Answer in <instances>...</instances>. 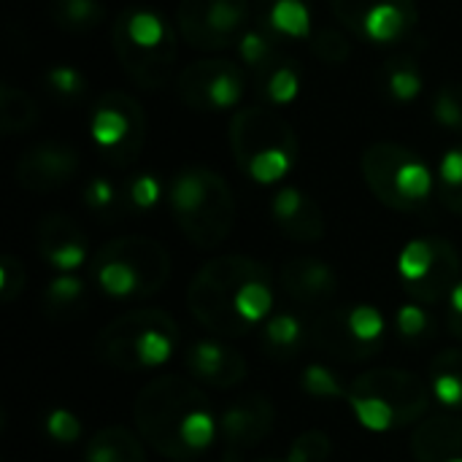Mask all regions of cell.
Masks as SVG:
<instances>
[{
  "label": "cell",
  "mask_w": 462,
  "mask_h": 462,
  "mask_svg": "<svg viewBox=\"0 0 462 462\" xmlns=\"http://www.w3.org/2000/svg\"><path fill=\"white\" fill-rule=\"evenodd\" d=\"M271 217L276 227L300 244H317L325 238V214L319 203L298 187H282L271 200Z\"/></svg>",
  "instance_id": "18"
},
{
  "label": "cell",
  "mask_w": 462,
  "mask_h": 462,
  "mask_svg": "<svg viewBox=\"0 0 462 462\" xmlns=\"http://www.w3.org/2000/svg\"><path fill=\"white\" fill-rule=\"evenodd\" d=\"M433 119L452 133H462V81H447L433 95Z\"/></svg>",
  "instance_id": "36"
},
{
  "label": "cell",
  "mask_w": 462,
  "mask_h": 462,
  "mask_svg": "<svg viewBox=\"0 0 462 462\" xmlns=\"http://www.w3.org/2000/svg\"><path fill=\"white\" fill-rule=\"evenodd\" d=\"M38 122V106L35 100L14 87V84H3L0 87V130L3 135H22L27 130H32V125Z\"/></svg>",
  "instance_id": "28"
},
{
  "label": "cell",
  "mask_w": 462,
  "mask_h": 462,
  "mask_svg": "<svg viewBox=\"0 0 462 462\" xmlns=\"http://www.w3.org/2000/svg\"><path fill=\"white\" fill-rule=\"evenodd\" d=\"M395 328L401 333V338L406 341H420L430 333L433 328V319L428 314V306H420V303H403L395 314Z\"/></svg>",
  "instance_id": "42"
},
{
  "label": "cell",
  "mask_w": 462,
  "mask_h": 462,
  "mask_svg": "<svg viewBox=\"0 0 462 462\" xmlns=\"http://www.w3.org/2000/svg\"><path fill=\"white\" fill-rule=\"evenodd\" d=\"M252 79L257 84V95H260L263 106H268V108L295 103L303 89V70L295 65V60H290L284 54L265 70L254 73Z\"/></svg>",
  "instance_id": "23"
},
{
  "label": "cell",
  "mask_w": 462,
  "mask_h": 462,
  "mask_svg": "<svg viewBox=\"0 0 462 462\" xmlns=\"http://www.w3.org/2000/svg\"><path fill=\"white\" fill-rule=\"evenodd\" d=\"M252 462H254V460H252Z\"/></svg>",
  "instance_id": "47"
},
{
  "label": "cell",
  "mask_w": 462,
  "mask_h": 462,
  "mask_svg": "<svg viewBox=\"0 0 462 462\" xmlns=\"http://www.w3.org/2000/svg\"><path fill=\"white\" fill-rule=\"evenodd\" d=\"M333 455V441L322 430L300 433L287 452V462H328Z\"/></svg>",
  "instance_id": "39"
},
{
  "label": "cell",
  "mask_w": 462,
  "mask_h": 462,
  "mask_svg": "<svg viewBox=\"0 0 462 462\" xmlns=\"http://www.w3.org/2000/svg\"><path fill=\"white\" fill-rule=\"evenodd\" d=\"M306 341V330H303V322L295 317V314H273L265 319V328H263V344H265V352L273 355V357H295L300 352Z\"/></svg>",
  "instance_id": "29"
},
{
  "label": "cell",
  "mask_w": 462,
  "mask_h": 462,
  "mask_svg": "<svg viewBox=\"0 0 462 462\" xmlns=\"http://www.w3.org/2000/svg\"><path fill=\"white\" fill-rule=\"evenodd\" d=\"M49 95L60 103H79L87 95V76L73 65H54L43 73Z\"/></svg>",
  "instance_id": "35"
},
{
  "label": "cell",
  "mask_w": 462,
  "mask_h": 462,
  "mask_svg": "<svg viewBox=\"0 0 462 462\" xmlns=\"http://www.w3.org/2000/svg\"><path fill=\"white\" fill-rule=\"evenodd\" d=\"M271 276V268L246 254H222L208 260L187 290L189 314L217 338H241L252 328L238 314V298L254 279Z\"/></svg>",
  "instance_id": "4"
},
{
  "label": "cell",
  "mask_w": 462,
  "mask_h": 462,
  "mask_svg": "<svg viewBox=\"0 0 462 462\" xmlns=\"http://www.w3.org/2000/svg\"><path fill=\"white\" fill-rule=\"evenodd\" d=\"M165 195L162 184L157 176L152 173H138L127 181L125 187V206L135 208V211H149L160 203V198Z\"/></svg>",
  "instance_id": "40"
},
{
  "label": "cell",
  "mask_w": 462,
  "mask_h": 462,
  "mask_svg": "<svg viewBox=\"0 0 462 462\" xmlns=\"http://www.w3.org/2000/svg\"><path fill=\"white\" fill-rule=\"evenodd\" d=\"M439 254V236H428V238H414L403 246L401 257H398V273L406 284V290L422 284L436 263Z\"/></svg>",
  "instance_id": "30"
},
{
  "label": "cell",
  "mask_w": 462,
  "mask_h": 462,
  "mask_svg": "<svg viewBox=\"0 0 462 462\" xmlns=\"http://www.w3.org/2000/svg\"><path fill=\"white\" fill-rule=\"evenodd\" d=\"M430 384L414 371L371 368L349 382L346 406L355 420L371 433L420 425L430 409Z\"/></svg>",
  "instance_id": "3"
},
{
  "label": "cell",
  "mask_w": 462,
  "mask_h": 462,
  "mask_svg": "<svg viewBox=\"0 0 462 462\" xmlns=\"http://www.w3.org/2000/svg\"><path fill=\"white\" fill-rule=\"evenodd\" d=\"M436 195L449 211L462 217V143L441 157L436 171Z\"/></svg>",
  "instance_id": "32"
},
{
  "label": "cell",
  "mask_w": 462,
  "mask_h": 462,
  "mask_svg": "<svg viewBox=\"0 0 462 462\" xmlns=\"http://www.w3.org/2000/svg\"><path fill=\"white\" fill-rule=\"evenodd\" d=\"M89 138L108 165H135L146 143V114L141 103L122 89L103 92L89 111Z\"/></svg>",
  "instance_id": "9"
},
{
  "label": "cell",
  "mask_w": 462,
  "mask_h": 462,
  "mask_svg": "<svg viewBox=\"0 0 462 462\" xmlns=\"http://www.w3.org/2000/svg\"><path fill=\"white\" fill-rule=\"evenodd\" d=\"M179 325L162 309L125 311L111 319L95 341L103 363L119 371H146L171 360L176 349Z\"/></svg>",
  "instance_id": "7"
},
{
  "label": "cell",
  "mask_w": 462,
  "mask_h": 462,
  "mask_svg": "<svg viewBox=\"0 0 462 462\" xmlns=\"http://www.w3.org/2000/svg\"><path fill=\"white\" fill-rule=\"evenodd\" d=\"M282 292L303 306H325L338 292L336 271L317 257H292L282 265L279 273Z\"/></svg>",
  "instance_id": "19"
},
{
  "label": "cell",
  "mask_w": 462,
  "mask_h": 462,
  "mask_svg": "<svg viewBox=\"0 0 462 462\" xmlns=\"http://www.w3.org/2000/svg\"><path fill=\"white\" fill-rule=\"evenodd\" d=\"M97 252L125 263L141 282V290H143V298L160 292L171 276V254L168 249L154 241V238H146V236H122V238H114L108 244H103Z\"/></svg>",
  "instance_id": "17"
},
{
  "label": "cell",
  "mask_w": 462,
  "mask_h": 462,
  "mask_svg": "<svg viewBox=\"0 0 462 462\" xmlns=\"http://www.w3.org/2000/svg\"><path fill=\"white\" fill-rule=\"evenodd\" d=\"M417 462H462V420L452 414L425 417L411 436Z\"/></svg>",
  "instance_id": "21"
},
{
  "label": "cell",
  "mask_w": 462,
  "mask_h": 462,
  "mask_svg": "<svg viewBox=\"0 0 462 462\" xmlns=\"http://www.w3.org/2000/svg\"><path fill=\"white\" fill-rule=\"evenodd\" d=\"M84 462H146V452L130 428L108 425L87 441Z\"/></svg>",
  "instance_id": "25"
},
{
  "label": "cell",
  "mask_w": 462,
  "mask_h": 462,
  "mask_svg": "<svg viewBox=\"0 0 462 462\" xmlns=\"http://www.w3.org/2000/svg\"><path fill=\"white\" fill-rule=\"evenodd\" d=\"M24 290V265L14 257L5 254L0 260V300L3 303H14Z\"/></svg>",
  "instance_id": "44"
},
{
  "label": "cell",
  "mask_w": 462,
  "mask_h": 462,
  "mask_svg": "<svg viewBox=\"0 0 462 462\" xmlns=\"http://www.w3.org/2000/svg\"><path fill=\"white\" fill-rule=\"evenodd\" d=\"M349 325L355 330L357 338H363L365 344H382L387 319L376 306H352L349 309Z\"/></svg>",
  "instance_id": "41"
},
{
  "label": "cell",
  "mask_w": 462,
  "mask_h": 462,
  "mask_svg": "<svg viewBox=\"0 0 462 462\" xmlns=\"http://www.w3.org/2000/svg\"><path fill=\"white\" fill-rule=\"evenodd\" d=\"M449 330H452L457 338H462V317H452V314H449Z\"/></svg>",
  "instance_id": "45"
},
{
  "label": "cell",
  "mask_w": 462,
  "mask_h": 462,
  "mask_svg": "<svg viewBox=\"0 0 462 462\" xmlns=\"http://www.w3.org/2000/svg\"><path fill=\"white\" fill-rule=\"evenodd\" d=\"M79 165H81V157L70 143L41 141V143L27 146L19 154L14 165V179L27 192L49 195L65 187L79 173Z\"/></svg>",
  "instance_id": "14"
},
{
  "label": "cell",
  "mask_w": 462,
  "mask_h": 462,
  "mask_svg": "<svg viewBox=\"0 0 462 462\" xmlns=\"http://www.w3.org/2000/svg\"><path fill=\"white\" fill-rule=\"evenodd\" d=\"M230 149L236 165L257 184L282 181L300 160V143L292 125L263 103L233 114Z\"/></svg>",
  "instance_id": "5"
},
{
  "label": "cell",
  "mask_w": 462,
  "mask_h": 462,
  "mask_svg": "<svg viewBox=\"0 0 462 462\" xmlns=\"http://www.w3.org/2000/svg\"><path fill=\"white\" fill-rule=\"evenodd\" d=\"M176 27L200 51L238 46L249 30V0H179Z\"/></svg>",
  "instance_id": "10"
},
{
  "label": "cell",
  "mask_w": 462,
  "mask_h": 462,
  "mask_svg": "<svg viewBox=\"0 0 462 462\" xmlns=\"http://www.w3.org/2000/svg\"><path fill=\"white\" fill-rule=\"evenodd\" d=\"M311 341L319 352L341 363H363L371 360L382 344H365L355 336L349 325V309H328L311 325Z\"/></svg>",
  "instance_id": "20"
},
{
  "label": "cell",
  "mask_w": 462,
  "mask_h": 462,
  "mask_svg": "<svg viewBox=\"0 0 462 462\" xmlns=\"http://www.w3.org/2000/svg\"><path fill=\"white\" fill-rule=\"evenodd\" d=\"M238 57H241V65L254 76L260 70H265L268 65H273L279 57H282V43L273 41L263 27L257 24H249V30L241 35L238 41Z\"/></svg>",
  "instance_id": "31"
},
{
  "label": "cell",
  "mask_w": 462,
  "mask_h": 462,
  "mask_svg": "<svg viewBox=\"0 0 462 462\" xmlns=\"http://www.w3.org/2000/svg\"><path fill=\"white\" fill-rule=\"evenodd\" d=\"M368 189L393 211H420L436 192V173L409 146L395 141H376L360 160Z\"/></svg>",
  "instance_id": "8"
},
{
  "label": "cell",
  "mask_w": 462,
  "mask_h": 462,
  "mask_svg": "<svg viewBox=\"0 0 462 462\" xmlns=\"http://www.w3.org/2000/svg\"><path fill=\"white\" fill-rule=\"evenodd\" d=\"M176 92L195 111L236 108L246 92V68L227 57H206L189 62L176 76Z\"/></svg>",
  "instance_id": "12"
},
{
  "label": "cell",
  "mask_w": 462,
  "mask_h": 462,
  "mask_svg": "<svg viewBox=\"0 0 462 462\" xmlns=\"http://www.w3.org/2000/svg\"><path fill=\"white\" fill-rule=\"evenodd\" d=\"M84 203L92 214L97 217H114L122 206H125V195L116 192V187L103 179V176H95L87 181L84 187Z\"/></svg>",
  "instance_id": "38"
},
{
  "label": "cell",
  "mask_w": 462,
  "mask_h": 462,
  "mask_svg": "<svg viewBox=\"0 0 462 462\" xmlns=\"http://www.w3.org/2000/svg\"><path fill=\"white\" fill-rule=\"evenodd\" d=\"M111 46L122 70L141 89H162L176 68V32L149 8H125L111 22Z\"/></svg>",
  "instance_id": "6"
},
{
  "label": "cell",
  "mask_w": 462,
  "mask_h": 462,
  "mask_svg": "<svg viewBox=\"0 0 462 462\" xmlns=\"http://www.w3.org/2000/svg\"><path fill=\"white\" fill-rule=\"evenodd\" d=\"M309 46L314 51L317 60L322 62H330V65H341L352 57V41L346 32L341 30H333V27H322L317 32H311L309 38Z\"/></svg>",
  "instance_id": "37"
},
{
  "label": "cell",
  "mask_w": 462,
  "mask_h": 462,
  "mask_svg": "<svg viewBox=\"0 0 462 462\" xmlns=\"http://www.w3.org/2000/svg\"><path fill=\"white\" fill-rule=\"evenodd\" d=\"M300 387L306 395L317 398V401H346L349 384H344L330 368H325L322 363H309L300 374Z\"/></svg>",
  "instance_id": "34"
},
{
  "label": "cell",
  "mask_w": 462,
  "mask_h": 462,
  "mask_svg": "<svg viewBox=\"0 0 462 462\" xmlns=\"http://www.w3.org/2000/svg\"><path fill=\"white\" fill-rule=\"evenodd\" d=\"M430 393L447 409H462V349H447L430 363Z\"/></svg>",
  "instance_id": "26"
},
{
  "label": "cell",
  "mask_w": 462,
  "mask_h": 462,
  "mask_svg": "<svg viewBox=\"0 0 462 462\" xmlns=\"http://www.w3.org/2000/svg\"><path fill=\"white\" fill-rule=\"evenodd\" d=\"M336 19L352 38L390 46L406 41L417 22V0H330Z\"/></svg>",
  "instance_id": "11"
},
{
  "label": "cell",
  "mask_w": 462,
  "mask_h": 462,
  "mask_svg": "<svg viewBox=\"0 0 462 462\" xmlns=\"http://www.w3.org/2000/svg\"><path fill=\"white\" fill-rule=\"evenodd\" d=\"M184 365L195 384L211 387V390H233L249 374L244 355L219 338L195 341L184 355Z\"/></svg>",
  "instance_id": "15"
},
{
  "label": "cell",
  "mask_w": 462,
  "mask_h": 462,
  "mask_svg": "<svg viewBox=\"0 0 462 462\" xmlns=\"http://www.w3.org/2000/svg\"><path fill=\"white\" fill-rule=\"evenodd\" d=\"M38 254L60 273H76L89 257L87 233L65 214H46L35 227Z\"/></svg>",
  "instance_id": "16"
},
{
  "label": "cell",
  "mask_w": 462,
  "mask_h": 462,
  "mask_svg": "<svg viewBox=\"0 0 462 462\" xmlns=\"http://www.w3.org/2000/svg\"><path fill=\"white\" fill-rule=\"evenodd\" d=\"M87 295V284L73 276V273H60L57 279L49 282L46 292H43V311L46 317L57 319L68 311H73Z\"/></svg>",
  "instance_id": "33"
},
{
  "label": "cell",
  "mask_w": 462,
  "mask_h": 462,
  "mask_svg": "<svg viewBox=\"0 0 462 462\" xmlns=\"http://www.w3.org/2000/svg\"><path fill=\"white\" fill-rule=\"evenodd\" d=\"M133 420L138 436L171 462L195 460L219 433V420L200 384L173 374L143 384L133 403Z\"/></svg>",
  "instance_id": "1"
},
{
  "label": "cell",
  "mask_w": 462,
  "mask_h": 462,
  "mask_svg": "<svg viewBox=\"0 0 462 462\" xmlns=\"http://www.w3.org/2000/svg\"><path fill=\"white\" fill-rule=\"evenodd\" d=\"M49 19L65 32H89L103 24L106 5L100 0H51Z\"/></svg>",
  "instance_id": "27"
},
{
  "label": "cell",
  "mask_w": 462,
  "mask_h": 462,
  "mask_svg": "<svg viewBox=\"0 0 462 462\" xmlns=\"http://www.w3.org/2000/svg\"><path fill=\"white\" fill-rule=\"evenodd\" d=\"M168 208L184 238L200 252L227 241L236 225V198L230 184L206 165H187L173 173L165 189Z\"/></svg>",
  "instance_id": "2"
},
{
  "label": "cell",
  "mask_w": 462,
  "mask_h": 462,
  "mask_svg": "<svg viewBox=\"0 0 462 462\" xmlns=\"http://www.w3.org/2000/svg\"><path fill=\"white\" fill-rule=\"evenodd\" d=\"M254 462H287V457H284V460H273V457H265V460H254Z\"/></svg>",
  "instance_id": "46"
},
{
  "label": "cell",
  "mask_w": 462,
  "mask_h": 462,
  "mask_svg": "<svg viewBox=\"0 0 462 462\" xmlns=\"http://www.w3.org/2000/svg\"><path fill=\"white\" fill-rule=\"evenodd\" d=\"M257 27L279 43L309 41L311 0H257Z\"/></svg>",
  "instance_id": "22"
},
{
  "label": "cell",
  "mask_w": 462,
  "mask_h": 462,
  "mask_svg": "<svg viewBox=\"0 0 462 462\" xmlns=\"http://www.w3.org/2000/svg\"><path fill=\"white\" fill-rule=\"evenodd\" d=\"M43 428H46V436L51 441L65 444V447L76 444L81 439V433H84L81 420L73 411H68V409H51L46 414V420H43Z\"/></svg>",
  "instance_id": "43"
},
{
  "label": "cell",
  "mask_w": 462,
  "mask_h": 462,
  "mask_svg": "<svg viewBox=\"0 0 462 462\" xmlns=\"http://www.w3.org/2000/svg\"><path fill=\"white\" fill-rule=\"evenodd\" d=\"M276 425V409L265 395H246L219 414L222 462H244Z\"/></svg>",
  "instance_id": "13"
},
{
  "label": "cell",
  "mask_w": 462,
  "mask_h": 462,
  "mask_svg": "<svg viewBox=\"0 0 462 462\" xmlns=\"http://www.w3.org/2000/svg\"><path fill=\"white\" fill-rule=\"evenodd\" d=\"M422 84H425L422 68L414 54H393L379 68V87L384 97L393 100L395 106H406L417 100L422 92Z\"/></svg>",
  "instance_id": "24"
}]
</instances>
